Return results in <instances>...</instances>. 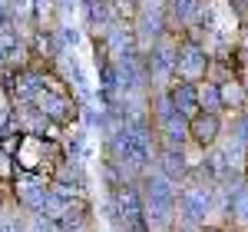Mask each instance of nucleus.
Wrapping results in <instances>:
<instances>
[{"label": "nucleus", "mask_w": 248, "mask_h": 232, "mask_svg": "<svg viewBox=\"0 0 248 232\" xmlns=\"http://www.w3.org/2000/svg\"><path fill=\"white\" fill-rule=\"evenodd\" d=\"M7 202H10V186H3V182H0V209H3Z\"/></svg>", "instance_id": "16"}, {"label": "nucleus", "mask_w": 248, "mask_h": 232, "mask_svg": "<svg viewBox=\"0 0 248 232\" xmlns=\"http://www.w3.org/2000/svg\"><path fill=\"white\" fill-rule=\"evenodd\" d=\"M225 136L235 139L238 146L248 149V110H238V113H225Z\"/></svg>", "instance_id": "13"}, {"label": "nucleus", "mask_w": 248, "mask_h": 232, "mask_svg": "<svg viewBox=\"0 0 248 232\" xmlns=\"http://www.w3.org/2000/svg\"><path fill=\"white\" fill-rule=\"evenodd\" d=\"M14 119V97H10V90H7V83L0 80V130L7 126Z\"/></svg>", "instance_id": "15"}, {"label": "nucleus", "mask_w": 248, "mask_h": 232, "mask_svg": "<svg viewBox=\"0 0 248 232\" xmlns=\"http://www.w3.org/2000/svg\"><path fill=\"white\" fill-rule=\"evenodd\" d=\"M212 53L199 43L182 33V43H179V57H175V80H189V83H202L205 73H209Z\"/></svg>", "instance_id": "5"}, {"label": "nucleus", "mask_w": 248, "mask_h": 232, "mask_svg": "<svg viewBox=\"0 0 248 232\" xmlns=\"http://www.w3.org/2000/svg\"><path fill=\"white\" fill-rule=\"evenodd\" d=\"M225 226H235V229L248 232V179L232 193L229 213H225Z\"/></svg>", "instance_id": "10"}, {"label": "nucleus", "mask_w": 248, "mask_h": 232, "mask_svg": "<svg viewBox=\"0 0 248 232\" xmlns=\"http://www.w3.org/2000/svg\"><path fill=\"white\" fill-rule=\"evenodd\" d=\"M242 173H245V179H248V156H245V166H242Z\"/></svg>", "instance_id": "18"}, {"label": "nucleus", "mask_w": 248, "mask_h": 232, "mask_svg": "<svg viewBox=\"0 0 248 232\" xmlns=\"http://www.w3.org/2000/svg\"><path fill=\"white\" fill-rule=\"evenodd\" d=\"M33 106H37L50 123H57V126H73V123L79 119V113H83V106L77 103L73 90H70V83L60 77V73L53 77L50 86H43V90L37 93Z\"/></svg>", "instance_id": "3"}, {"label": "nucleus", "mask_w": 248, "mask_h": 232, "mask_svg": "<svg viewBox=\"0 0 248 232\" xmlns=\"http://www.w3.org/2000/svg\"><path fill=\"white\" fill-rule=\"evenodd\" d=\"M202 232H229V229H225L222 222H209V226H205V229H202Z\"/></svg>", "instance_id": "17"}, {"label": "nucleus", "mask_w": 248, "mask_h": 232, "mask_svg": "<svg viewBox=\"0 0 248 232\" xmlns=\"http://www.w3.org/2000/svg\"><path fill=\"white\" fill-rule=\"evenodd\" d=\"M189 136L195 146H202V149H212L222 136H225V116L222 113H205V110H199V113L189 119Z\"/></svg>", "instance_id": "6"}, {"label": "nucleus", "mask_w": 248, "mask_h": 232, "mask_svg": "<svg viewBox=\"0 0 248 232\" xmlns=\"http://www.w3.org/2000/svg\"><path fill=\"white\" fill-rule=\"evenodd\" d=\"M169 97H172V106H175L182 116H189V119L202 110V106H199V83H189V80H172Z\"/></svg>", "instance_id": "9"}, {"label": "nucleus", "mask_w": 248, "mask_h": 232, "mask_svg": "<svg viewBox=\"0 0 248 232\" xmlns=\"http://www.w3.org/2000/svg\"><path fill=\"white\" fill-rule=\"evenodd\" d=\"M222 86V99H225V113H238L248 110V93H245V80L232 77L229 83H218Z\"/></svg>", "instance_id": "11"}, {"label": "nucleus", "mask_w": 248, "mask_h": 232, "mask_svg": "<svg viewBox=\"0 0 248 232\" xmlns=\"http://www.w3.org/2000/svg\"><path fill=\"white\" fill-rule=\"evenodd\" d=\"M83 14H86V30H90V37H103L116 20H126V17H119L113 0H86V3H83Z\"/></svg>", "instance_id": "7"}, {"label": "nucleus", "mask_w": 248, "mask_h": 232, "mask_svg": "<svg viewBox=\"0 0 248 232\" xmlns=\"http://www.w3.org/2000/svg\"><path fill=\"white\" fill-rule=\"evenodd\" d=\"M199 106L205 113H222L225 116V99H222V86L212 83V80H202L199 83Z\"/></svg>", "instance_id": "12"}, {"label": "nucleus", "mask_w": 248, "mask_h": 232, "mask_svg": "<svg viewBox=\"0 0 248 232\" xmlns=\"http://www.w3.org/2000/svg\"><path fill=\"white\" fill-rule=\"evenodd\" d=\"M57 33H60V40H63V47H66V50H77L79 40H83V33H79V27L73 23V20H60V23H57Z\"/></svg>", "instance_id": "14"}, {"label": "nucleus", "mask_w": 248, "mask_h": 232, "mask_svg": "<svg viewBox=\"0 0 248 232\" xmlns=\"http://www.w3.org/2000/svg\"><path fill=\"white\" fill-rule=\"evenodd\" d=\"M66 159V149L60 139H50V136H23L14 153V163L17 169H27V173H46L53 176L60 163Z\"/></svg>", "instance_id": "1"}, {"label": "nucleus", "mask_w": 248, "mask_h": 232, "mask_svg": "<svg viewBox=\"0 0 248 232\" xmlns=\"http://www.w3.org/2000/svg\"><path fill=\"white\" fill-rule=\"evenodd\" d=\"M179 43L182 33H162L153 47L142 53L146 63V77H149V90H169L175 80V57H179Z\"/></svg>", "instance_id": "2"}, {"label": "nucleus", "mask_w": 248, "mask_h": 232, "mask_svg": "<svg viewBox=\"0 0 248 232\" xmlns=\"http://www.w3.org/2000/svg\"><path fill=\"white\" fill-rule=\"evenodd\" d=\"M153 169H159V173L166 176V179H172L175 186H182V182L189 179V173H192L189 159H186V149H172V146H159Z\"/></svg>", "instance_id": "8"}, {"label": "nucleus", "mask_w": 248, "mask_h": 232, "mask_svg": "<svg viewBox=\"0 0 248 232\" xmlns=\"http://www.w3.org/2000/svg\"><path fill=\"white\" fill-rule=\"evenodd\" d=\"M50 182L53 179L46 173H27V169H20L14 176V182H10V199L27 215H40L43 206H46V199H50Z\"/></svg>", "instance_id": "4"}, {"label": "nucleus", "mask_w": 248, "mask_h": 232, "mask_svg": "<svg viewBox=\"0 0 248 232\" xmlns=\"http://www.w3.org/2000/svg\"><path fill=\"white\" fill-rule=\"evenodd\" d=\"M242 80H245V93H248V73H245V77H242Z\"/></svg>", "instance_id": "19"}]
</instances>
